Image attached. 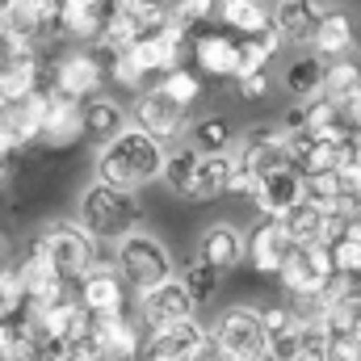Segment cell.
<instances>
[{"label":"cell","mask_w":361,"mask_h":361,"mask_svg":"<svg viewBox=\"0 0 361 361\" xmlns=\"http://www.w3.org/2000/svg\"><path fill=\"white\" fill-rule=\"evenodd\" d=\"M152 89H160L173 105H180V109H193V105L202 101V92H206V80H202L189 63H180V68H173V72H164Z\"/></svg>","instance_id":"obj_28"},{"label":"cell","mask_w":361,"mask_h":361,"mask_svg":"<svg viewBox=\"0 0 361 361\" xmlns=\"http://www.w3.org/2000/svg\"><path fill=\"white\" fill-rule=\"evenodd\" d=\"M80 139H85L80 101L47 89V114H42V130H38V147H47V152H68V147H76Z\"/></svg>","instance_id":"obj_14"},{"label":"cell","mask_w":361,"mask_h":361,"mask_svg":"<svg viewBox=\"0 0 361 361\" xmlns=\"http://www.w3.org/2000/svg\"><path fill=\"white\" fill-rule=\"evenodd\" d=\"M177 281L185 286V294L197 302V311L210 307L219 298V290H223V273L214 269V265H206L202 257H189L185 265H177Z\"/></svg>","instance_id":"obj_27"},{"label":"cell","mask_w":361,"mask_h":361,"mask_svg":"<svg viewBox=\"0 0 361 361\" xmlns=\"http://www.w3.org/2000/svg\"><path fill=\"white\" fill-rule=\"evenodd\" d=\"M197 164H202L197 147L177 143L173 152H164V169H160V177H164V185H169L177 197L193 202V189H197Z\"/></svg>","instance_id":"obj_26"},{"label":"cell","mask_w":361,"mask_h":361,"mask_svg":"<svg viewBox=\"0 0 361 361\" xmlns=\"http://www.w3.org/2000/svg\"><path fill=\"white\" fill-rule=\"evenodd\" d=\"M336 118H341V126H345V130H357V126H361V85L336 101Z\"/></svg>","instance_id":"obj_36"},{"label":"cell","mask_w":361,"mask_h":361,"mask_svg":"<svg viewBox=\"0 0 361 361\" xmlns=\"http://www.w3.org/2000/svg\"><path fill=\"white\" fill-rule=\"evenodd\" d=\"M126 361H152V357L147 353H135V357H126Z\"/></svg>","instance_id":"obj_41"},{"label":"cell","mask_w":361,"mask_h":361,"mask_svg":"<svg viewBox=\"0 0 361 361\" xmlns=\"http://www.w3.org/2000/svg\"><path fill=\"white\" fill-rule=\"evenodd\" d=\"M109 257H114L118 277L126 281L130 294L152 290V286L177 277V257L169 252V244H164L160 235L143 231V227H135V231H126L122 240H114V252H109Z\"/></svg>","instance_id":"obj_2"},{"label":"cell","mask_w":361,"mask_h":361,"mask_svg":"<svg viewBox=\"0 0 361 361\" xmlns=\"http://www.w3.org/2000/svg\"><path fill=\"white\" fill-rule=\"evenodd\" d=\"M324 72H328V59H319L315 51H302V55H294L281 68V89L290 92L294 101L324 97Z\"/></svg>","instance_id":"obj_22"},{"label":"cell","mask_w":361,"mask_h":361,"mask_svg":"<svg viewBox=\"0 0 361 361\" xmlns=\"http://www.w3.org/2000/svg\"><path fill=\"white\" fill-rule=\"evenodd\" d=\"M332 252V269L341 277H361V240L357 235H341L336 244H328Z\"/></svg>","instance_id":"obj_32"},{"label":"cell","mask_w":361,"mask_h":361,"mask_svg":"<svg viewBox=\"0 0 361 361\" xmlns=\"http://www.w3.org/2000/svg\"><path fill=\"white\" fill-rule=\"evenodd\" d=\"M139 219H143L139 197L126 193V189L101 185V180H92L89 189L80 193V202H76V223L89 231L97 244H114V240H122L126 231L139 227Z\"/></svg>","instance_id":"obj_3"},{"label":"cell","mask_w":361,"mask_h":361,"mask_svg":"<svg viewBox=\"0 0 361 361\" xmlns=\"http://www.w3.org/2000/svg\"><path fill=\"white\" fill-rule=\"evenodd\" d=\"M21 311H25V290L17 273L0 265V319H21Z\"/></svg>","instance_id":"obj_33"},{"label":"cell","mask_w":361,"mask_h":361,"mask_svg":"<svg viewBox=\"0 0 361 361\" xmlns=\"http://www.w3.org/2000/svg\"><path fill=\"white\" fill-rule=\"evenodd\" d=\"M160 169H164V143H156L135 122L122 135H114L109 143H101V152L92 160V177L101 185L126 189V193H139L143 185L160 180Z\"/></svg>","instance_id":"obj_1"},{"label":"cell","mask_w":361,"mask_h":361,"mask_svg":"<svg viewBox=\"0 0 361 361\" xmlns=\"http://www.w3.org/2000/svg\"><path fill=\"white\" fill-rule=\"evenodd\" d=\"M34 248L59 269L63 281H72V286H76V281L92 269V261L101 257V244L92 240L76 219H59V223H51V227L34 240Z\"/></svg>","instance_id":"obj_5"},{"label":"cell","mask_w":361,"mask_h":361,"mask_svg":"<svg viewBox=\"0 0 361 361\" xmlns=\"http://www.w3.org/2000/svg\"><path fill=\"white\" fill-rule=\"evenodd\" d=\"M17 281H21V290H25V307H42V302H55V298H63V294H72V281H63L59 269L38 252V248H30L17 265Z\"/></svg>","instance_id":"obj_18"},{"label":"cell","mask_w":361,"mask_h":361,"mask_svg":"<svg viewBox=\"0 0 361 361\" xmlns=\"http://www.w3.org/2000/svg\"><path fill=\"white\" fill-rule=\"evenodd\" d=\"M185 139H189V147H197V156H227L235 147V126L223 114H206L189 126Z\"/></svg>","instance_id":"obj_25"},{"label":"cell","mask_w":361,"mask_h":361,"mask_svg":"<svg viewBox=\"0 0 361 361\" xmlns=\"http://www.w3.org/2000/svg\"><path fill=\"white\" fill-rule=\"evenodd\" d=\"M235 85V92L244 97V101H261L265 92H269V76L261 72V76H240V80H231Z\"/></svg>","instance_id":"obj_37"},{"label":"cell","mask_w":361,"mask_h":361,"mask_svg":"<svg viewBox=\"0 0 361 361\" xmlns=\"http://www.w3.org/2000/svg\"><path fill=\"white\" fill-rule=\"evenodd\" d=\"M80 118H85V139H97V143H109L114 135H122L130 126L126 122V109L114 97H105V92L80 101Z\"/></svg>","instance_id":"obj_23"},{"label":"cell","mask_w":361,"mask_h":361,"mask_svg":"<svg viewBox=\"0 0 361 361\" xmlns=\"http://www.w3.org/2000/svg\"><path fill=\"white\" fill-rule=\"evenodd\" d=\"M353 336H357V341H361V319H357V328H353Z\"/></svg>","instance_id":"obj_42"},{"label":"cell","mask_w":361,"mask_h":361,"mask_svg":"<svg viewBox=\"0 0 361 361\" xmlns=\"http://www.w3.org/2000/svg\"><path fill=\"white\" fill-rule=\"evenodd\" d=\"M47 89L63 92L72 101H89L105 89V59L89 47H68L47 63Z\"/></svg>","instance_id":"obj_7"},{"label":"cell","mask_w":361,"mask_h":361,"mask_svg":"<svg viewBox=\"0 0 361 361\" xmlns=\"http://www.w3.org/2000/svg\"><path fill=\"white\" fill-rule=\"evenodd\" d=\"M185 315H197V302L185 294V286L177 277L135 294V319L143 328H160V324H173V319H185Z\"/></svg>","instance_id":"obj_16"},{"label":"cell","mask_w":361,"mask_h":361,"mask_svg":"<svg viewBox=\"0 0 361 361\" xmlns=\"http://www.w3.org/2000/svg\"><path fill=\"white\" fill-rule=\"evenodd\" d=\"M197 257L219 273H235L248 257V231H240L235 223H210L197 240Z\"/></svg>","instance_id":"obj_19"},{"label":"cell","mask_w":361,"mask_h":361,"mask_svg":"<svg viewBox=\"0 0 361 361\" xmlns=\"http://www.w3.org/2000/svg\"><path fill=\"white\" fill-rule=\"evenodd\" d=\"M8 177H13V156L0 152V185H8Z\"/></svg>","instance_id":"obj_38"},{"label":"cell","mask_w":361,"mask_h":361,"mask_svg":"<svg viewBox=\"0 0 361 361\" xmlns=\"http://www.w3.org/2000/svg\"><path fill=\"white\" fill-rule=\"evenodd\" d=\"M143 353L152 361H202L210 353V324L202 315H185L173 324L143 332Z\"/></svg>","instance_id":"obj_6"},{"label":"cell","mask_w":361,"mask_h":361,"mask_svg":"<svg viewBox=\"0 0 361 361\" xmlns=\"http://www.w3.org/2000/svg\"><path fill=\"white\" fill-rule=\"evenodd\" d=\"M361 85V63L357 59H332L328 63V72H324V97L328 101H341L345 92H353Z\"/></svg>","instance_id":"obj_31"},{"label":"cell","mask_w":361,"mask_h":361,"mask_svg":"<svg viewBox=\"0 0 361 361\" xmlns=\"http://www.w3.org/2000/svg\"><path fill=\"white\" fill-rule=\"evenodd\" d=\"M0 361H8V357H4V353H0Z\"/></svg>","instance_id":"obj_43"},{"label":"cell","mask_w":361,"mask_h":361,"mask_svg":"<svg viewBox=\"0 0 361 361\" xmlns=\"http://www.w3.org/2000/svg\"><path fill=\"white\" fill-rule=\"evenodd\" d=\"M281 227L290 231L294 244H319V227H324V210H315L311 202H298L290 214H281Z\"/></svg>","instance_id":"obj_30"},{"label":"cell","mask_w":361,"mask_h":361,"mask_svg":"<svg viewBox=\"0 0 361 361\" xmlns=\"http://www.w3.org/2000/svg\"><path fill=\"white\" fill-rule=\"evenodd\" d=\"M42 114H47V85L21 101L0 105V143L8 156H21L25 147H38V130H42Z\"/></svg>","instance_id":"obj_11"},{"label":"cell","mask_w":361,"mask_h":361,"mask_svg":"<svg viewBox=\"0 0 361 361\" xmlns=\"http://www.w3.org/2000/svg\"><path fill=\"white\" fill-rule=\"evenodd\" d=\"M332 277H336V269H332L328 244H294L277 269V286L286 298H307V294H319Z\"/></svg>","instance_id":"obj_9"},{"label":"cell","mask_w":361,"mask_h":361,"mask_svg":"<svg viewBox=\"0 0 361 361\" xmlns=\"http://www.w3.org/2000/svg\"><path fill=\"white\" fill-rule=\"evenodd\" d=\"M227 180H231V152H227V156H202L193 202H214V197H223V193H227Z\"/></svg>","instance_id":"obj_29"},{"label":"cell","mask_w":361,"mask_h":361,"mask_svg":"<svg viewBox=\"0 0 361 361\" xmlns=\"http://www.w3.org/2000/svg\"><path fill=\"white\" fill-rule=\"evenodd\" d=\"M302 185H307V177L294 164H281V169H273V173H265L257 180V189L248 193V206L261 219H281V214H290L302 202Z\"/></svg>","instance_id":"obj_13"},{"label":"cell","mask_w":361,"mask_h":361,"mask_svg":"<svg viewBox=\"0 0 361 361\" xmlns=\"http://www.w3.org/2000/svg\"><path fill=\"white\" fill-rule=\"evenodd\" d=\"M269 13L273 4L269 0H219V25L231 30L235 38H252L261 30H269Z\"/></svg>","instance_id":"obj_24"},{"label":"cell","mask_w":361,"mask_h":361,"mask_svg":"<svg viewBox=\"0 0 361 361\" xmlns=\"http://www.w3.org/2000/svg\"><path fill=\"white\" fill-rule=\"evenodd\" d=\"M319 361H361V341L353 332H328Z\"/></svg>","instance_id":"obj_34"},{"label":"cell","mask_w":361,"mask_h":361,"mask_svg":"<svg viewBox=\"0 0 361 361\" xmlns=\"http://www.w3.org/2000/svg\"><path fill=\"white\" fill-rule=\"evenodd\" d=\"M135 126L147 130L156 143H180L189 135V109L173 105L160 89H143L135 97V109H130Z\"/></svg>","instance_id":"obj_12"},{"label":"cell","mask_w":361,"mask_h":361,"mask_svg":"<svg viewBox=\"0 0 361 361\" xmlns=\"http://www.w3.org/2000/svg\"><path fill=\"white\" fill-rule=\"evenodd\" d=\"M319 13H324L319 0H273L269 25L286 47H307L315 25H319Z\"/></svg>","instance_id":"obj_20"},{"label":"cell","mask_w":361,"mask_h":361,"mask_svg":"<svg viewBox=\"0 0 361 361\" xmlns=\"http://www.w3.org/2000/svg\"><path fill=\"white\" fill-rule=\"evenodd\" d=\"M185 59L189 68L202 76V80H235V68H240V38L223 25H197L189 34V47H185Z\"/></svg>","instance_id":"obj_8"},{"label":"cell","mask_w":361,"mask_h":361,"mask_svg":"<svg viewBox=\"0 0 361 361\" xmlns=\"http://www.w3.org/2000/svg\"><path fill=\"white\" fill-rule=\"evenodd\" d=\"M353 47H357V25H353V17H349L345 8H324V13H319V25H315V34H311V51L332 63V59L353 55Z\"/></svg>","instance_id":"obj_21"},{"label":"cell","mask_w":361,"mask_h":361,"mask_svg":"<svg viewBox=\"0 0 361 361\" xmlns=\"http://www.w3.org/2000/svg\"><path fill=\"white\" fill-rule=\"evenodd\" d=\"M261 324H265V336H286V332H294L298 328V319H294V311H290V302H269V307H261Z\"/></svg>","instance_id":"obj_35"},{"label":"cell","mask_w":361,"mask_h":361,"mask_svg":"<svg viewBox=\"0 0 361 361\" xmlns=\"http://www.w3.org/2000/svg\"><path fill=\"white\" fill-rule=\"evenodd\" d=\"M76 290V302L89 311L92 319L97 315H122L126 307H130V290H126V281L118 277V265H114V257L109 252H101L97 261H92V269L72 286Z\"/></svg>","instance_id":"obj_10"},{"label":"cell","mask_w":361,"mask_h":361,"mask_svg":"<svg viewBox=\"0 0 361 361\" xmlns=\"http://www.w3.org/2000/svg\"><path fill=\"white\" fill-rule=\"evenodd\" d=\"M143 332L147 328L130 311H122V315H97L89 328V341L105 361H126L135 353H143Z\"/></svg>","instance_id":"obj_15"},{"label":"cell","mask_w":361,"mask_h":361,"mask_svg":"<svg viewBox=\"0 0 361 361\" xmlns=\"http://www.w3.org/2000/svg\"><path fill=\"white\" fill-rule=\"evenodd\" d=\"M4 257H8V240L0 235V265H4Z\"/></svg>","instance_id":"obj_40"},{"label":"cell","mask_w":361,"mask_h":361,"mask_svg":"<svg viewBox=\"0 0 361 361\" xmlns=\"http://www.w3.org/2000/svg\"><path fill=\"white\" fill-rule=\"evenodd\" d=\"M349 143H353V152H361V126L357 130H349Z\"/></svg>","instance_id":"obj_39"},{"label":"cell","mask_w":361,"mask_h":361,"mask_svg":"<svg viewBox=\"0 0 361 361\" xmlns=\"http://www.w3.org/2000/svg\"><path fill=\"white\" fill-rule=\"evenodd\" d=\"M290 248H294V240L281 227V219H261L248 231V257H244V265L257 273V277H277L281 261L290 257Z\"/></svg>","instance_id":"obj_17"},{"label":"cell","mask_w":361,"mask_h":361,"mask_svg":"<svg viewBox=\"0 0 361 361\" xmlns=\"http://www.w3.org/2000/svg\"><path fill=\"white\" fill-rule=\"evenodd\" d=\"M210 349L223 361H269L261 307H227L210 319Z\"/></svg>","instance_id":"obj_4"}]
</instances>
